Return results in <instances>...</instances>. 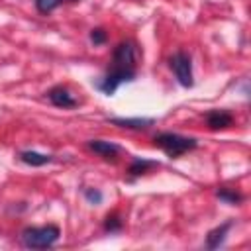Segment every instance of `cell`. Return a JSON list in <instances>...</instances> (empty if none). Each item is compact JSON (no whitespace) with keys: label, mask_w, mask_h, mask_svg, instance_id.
<instances>
[{"label":"cell","mask_w":251,"mask_h":251,"mask_svg":"<svg viewBox=\"0 0 251 251\" xmlns=\"http://www.w3.org/2000/svg\"><path fill=\"white\" fill-rule=\"evenodd\" d=\"M131 80H135V45L131 41H122L114 49L112 67L104 76V80L98 84V88L104 94L112 96L120 84Z\"/></svg>","instance_id":"cell-1"},{"label":"cell","mask_w":251,"mask_h":251,"mask_svg":"<svg viewBox=\"0 0 251 251\" xmlns=\"http://www.w3.org/2000/svg\"><path fill=\"white\" fill-rule=\"evenodd\" d=\"M155 145L161 147L169 157H180L182 153L190 151L196 147V139L194 137H184V135H178V133H173V131H163V133H157L155 135Z\"/></svg>","instance_id":"cell-2"},{"label":"cell","mask_w":251,"mask_h":251,"mask_svg":"<svg viewBox=\"0 0 251 251\" xmlns=\"http://www.w3.org/2000/svg\"><path fill=\"white\" fill-rule=\"evenodd\" d=\"M61 231L57 226H43V227H27L22 231V241L29 249H47L59 239Z\"/></svg>","instance_id":"cell-3"},{"label":"cell","mask_w":251,"mask_h":251,"mask_svg":"<svg viewBox=\"0 0 251 251\" xmlns=\"http://www.w3.org/2000/svg\"><path fill=\"white\" fill-rule=\"evenodd\" d=\"M171 69L178 80L180 86L184 88H190L194 84V78H192V61H190V55H186L184 51H176L173 57H171Z\"/></svg>","instance_id":"cell-4"},{"label":"cell","mask_w":251,"mask_h":251,"mask_svg":"<svg viewBox=\"0 0 251 251\" xmlns=\"http://www.w3.org/2000/svg\"><path fill=\"white\" fill-rule=\"evenodd\" d=\"M47 96H49L51 104H55V106H59V108H73V106H76V100H75V98L71 96V92H69L67 88H63V86L51 88V90L47 92Z\"/></svg>","instance_id":"cell-5"},{"label":"cell","mask_w":251,"mask_h":251,"mask_svg":"<svg viewBox=\"0 0 251 251\" xmlns=\"http://www.w3.org/2000/svg\"><path fill=\"white\" fill-rule=\"evenodd\" d=\"M88 147L94 151V153H98L100 157H104V159H116L118 157V153H120V147L116 145V143H112V141H102V139H92V141H88Z\"/></svg>","instance_id":"cell-6"},{"label":"cell","mask_w":251,"mask_h":251,"mask_svg":"<svg viewBox=\"0 0 251 251\" xmlns=\"http://www.w3.org/2000/svg\"><path fill=\"white\" fill-rule=\"evenodd\" d=\"M108 122L118 127H126V129H145L153 126L151 118H110Z\"/></svg>","instance_id":"cell-7"},{"label":"cell","mask_w":251,"mask_h":251,"mask_svg":"<svg viewBox=\"0 0 251 251\" xmlns=\"http://www.w3.org/2000/svg\"><path fill=\"white\" fill-rule=\"evenodd\" d=\"M206 120H208L210 129H224V127H229L231 122H233L231 114L226 112V110H212Z\"/></svg>","instance_id":"cell-8"},{"label":"cell","mask_w":251,"mask_h":251,"mask_svg":"<svg viewBox=\"0 0 251 251\" xmlns=\"http://www.w3.org/2000/svg\"><path fill=\"white\" fill-rule=\"evenodd\" d=\"M229 227H231V222H226V224H222L220 227L212 229V231L208 233V237H206V247H208V249H216V247H220V245L224 243L226 233L229 231Z\"/></svg>","instance_id":"cell-9"},{"label":"cell","mask_w":251,"mask_h":251,"mask_svg":"<svg viewBox=\"0 0 251 251\" xmlns=\"http://www.w3.org/2000/svg\"><path fill=\"white\" fill-rule=\"evenodd\" d=\"M20 159L31 167H41V165L51 163V155H43V153H35V151H24V153H20Z\"/></svg>","instance_id":"cell-10"},{"label":"cell","mask_w":251,"mask_h":251,"mask_svg":"<svg viewBox=\"0 0 251 251\" xmlns=\"http://www.w3.org/2000/svg\"><path fill=\"white\" fill-rule=\"evenodd\" d=\"M153 167H159V163L157 161H149V159H135L129 165V175L131 176H139V175H145Z\"/></svg>","instance_id":"cell-11"},{"label":"cell","mask_w":251,"mask_h":251,"mask_svg":"<svg viewBox=\"0 0 251 251\" xmlns=\"http://www.w3.org/2000/svg\"><path fill=\"white\" fill-rule=\"evenodd\" d=\"M216 196H218L220 200L227 202V204H237V202L243 200V196H241L239 192H233V190H227V188H220V190L216 192Z\"/></svg>","instance_id":"cell-12"},{"label":"cell","mask_w":251,"mask_h":251,"mask_svg":"<svg viewBox=\"0 0 251 251\" xmlns=\"http://www.w3.org/2000/svg\"><path fill=\"white\" fill-rule=\"evenodd\" d=\"M63 4V0H35V8L41 12V14H49L53 12L55 8H59Z\"/></svg>","instance_id":"cell-13"},{"label":"cell","mask_w":251,"mask_h":251,"mask_svg":"<svg viewBox=\"0 0 251 251\" xmlns=\"http://www.w3.org/2000/svg\"><path fill=\"white\" fill-rule=\"evenodd\" d=\"M104 229L106 231H120L122 229V220H120V216H116V214H112V216H108L106 220H104Z\"/></svg>","instance_id":"cell-14"},{"label":"cell","mask_w":251,"mask_h":251,"mask_svg":"<svg viewBox=\"0 0 251 251\" xmlns=\"http://www.w3.org/2000/svg\"><path fill=\"white\" fill-rule=\"evenodd\" d=\"M106 31L102 29V27H96V29H92L90 31V41L94 43V45H102V43H106Z\"/></svg>","instance_id":"cell-15"},{"label":"cell","mask_w":251,"mask_h":251,"mask_svg":"<svg viewBox=\"0 0 251 251\" xmlns=\"http://www.w3.org/2000/svg\"><path fill=\"white\" fill-rule=\"evenodd\" d=\"M84 196H86V200H88V202H92V204H98V202H102V194H100L98 190H92V188H84Z\"/></svg>","instance_id":"cell-16"},{"label":"cell","mask_w":251,"mask_h":251,"mask_svg":"<svg viewBox=\"0 0 251 251\" xmlns=\"http://www.w3.org/2000/svg\"><path fill=\"white\" fill-rule=\"evenodd\" d=\"M71 2H75V0H71Z\"/></svg>","instance_id":"cell-17"}]
</instances>
